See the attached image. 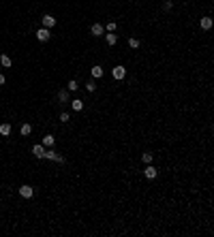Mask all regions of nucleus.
<instances>
[{"instance_id": "obj_1", "label": "nucleus", "mask_w": 214, "mask_h": 237, "mask_svg": "<svg viewBox=\"0 0 214 237\" xmlns=\"http://www.w3.org/2000/svg\"><path fill=\"white\" fill-rule=\"evenodd\" d=\"M19 194H22L24 199H30V197L35 194V188H32V186H28V184H24V186H19Z\"/></svg>"}, {"instance_id": "obj_2", "label": "nucleus", "mask_w": 214, "mask_h": 237, "mask_svg": "<svg viewBox=\"0 0 214 237\" xmlns=\"http://www.w3.org/2000/svg\"><path fill=\"white\" fill-rule=\"evenodd\" d=\"M45 158H49V160H56V162H64V156L56 154L54 150H45Z\"/></svg>"}, {"instance_id": "obj_3", "label": "nucleus", "mask_w": 214, "mask_h": 237, "mask_svg": "<svg viewBox=\"0 0 214 237\" xmlns=\"http://www.w3.org/2000/svg\"><path fill=\"white\" fill-rule=\"evenodd\" d=\"M49 28H41V30H36V39L39 41H49Z\"/></svg>"}, {"instance_id": "obj_4", "label": "nucleus", "mask_w": 214, "mask_h": 237, "mask_svg": "<svg viewBox=\"0 0 214 237\" xmlns=\"http://www.w3.org/2000/svg\"><path fill=\"white\" fill-rule=\"evenodd\" d=\"M111 75H114V79H124V75H126V69H124V66H116V69L111 71Z\"/></svg>"}, {"instance_id": "obj_5", "label": "nucleus", "mask_w": 214, "mask_h": 237, "mask_svg": "<svg viewBox=\"0 0 214 237\" xmlns=\"http://www.w3.org/2000/svg\"><path fill=\"white\" fill-rule=\"evenodd\" d=\"M156 173H158V171H156L152 165H148V167H146V171H143V175H146L148 179H154V178H156Z\"/></svg>"}, {"instance_id": "obj_6", "label": "nucleus", "mask_w": 214, "mask_h": 237, "mask_svg": "<svg viewBox=\"0 0 214 237\" xmlns=\"http://www.w3.org/2000/svg\"><path fill=\"white\" fill-rule=\"evenodd\" d=\"M32 154H35L36 158H45V145H35V147H32Z\"/></svg>"}, {"instance_id": "obj_7", "label": "nucleus", "mask_w": 214, "mask_h": 237, "mask_svg": "<svg viewBox=\"0 0 214 237\" xmlns=\"http://www.w3.org/2000/svg\"><path fill=\"white\" fill-rule=\"evenodd\" d=\"M54 26H56V17L45 15V17H43V28H54Z\"/></svg>"}, {"instance_id": "obj_8", "label": "nucleus", "mask_w": 214, "mask_h": 237, "mask_svg": "<svg viewBox=\"0 0 214 237\" xmlns=\"http://www.w3.org/2000/svg\"><path fill=\"white\" fill-rule=\"evenodd\" d=\"M103 30H105V28H103L101 24H94L92 28H90V32H92L94 36H101V34H103Z\"/></svg>"}, {"instance_id": "obj_9", "label": "nucleus", "mask_w": 214, "mask_h": 237, "mask_svg": "<svg viewBox=\"0 0 214 237\" xmlns=\"http://www.w3.org/2000/svg\"><path fill=\"white\" fill-rule=\"evenodd\" d=\"M201 28L203 30H210L212 28V19L210 17H201Z\"/></svg>"}, {"instance_id": "obj_10", "label": "nucleus", "mask_w": 214, "mask_h": 237, "mask_svg": "<svg viewBox=\"0 0 214 237\" xmlns=\"http://www.w3.org/2000/svg\"><path fill=\"white\" fill-rule=\"evenodd\" d=\"M92 77H94V79H99V77H103V69H101L99 64H96V66H92Z\"/></svg>"}, {"instance_id": "obj_11", "label": "nucleus", "mask_w": 214, "mask_h": 237, "mask_svg": "<svg viewBox=\"0 0 214 237\" xmlns=\"http://www.w3.org/2000/svg\"><path fill=\"white\" fill-rule=\"evenodd\" d=\"M19 132H22L24 137H28V135L32 132V126H30V124H22V128H19Z\"/></svg>"}, {"instance_id": "obj_12", "label": "nucleus", "mask_w": 214, "mask_h": 237, "mask_svg": "<svg viewBox=\"0 0 214 237\" xmlns=\"http://www.w3.org/2000/svg\"><path fill=\"white\" fill-rule=\"evenodd\" d=\"M54 143H56V139H54L51 135H47V137H43V145H45V147H51Z\"/></svg>"}, {"instance_id": "obj_13", "label": "nucleus", "mask_w": 214, "mask_h": 237, "mask_svg": "<svg viewBox=\"0 0 214 237\" xmlns=\"http://www.w3.org/2000/svg\"><path fill=\"white\" fill-rule=\"evenodd\" d=\"M0 135H11V124H0Z\"/></svg>"}, {"instance_id": "obj_14", "label": "nucleus", "mask_w": 214, "mask_h": 237, "mask_svg": "<svg viewBox=\"0 0 214 237\" xmlns=\"http://www.w3.org/2000/svg\"><path fill=\"white\" fill-rule=\"evenodd\" d=\"M71 107H73V109H75V111H82V109H83V103H82V100H79V98H75V100H73V103H71Z\"/></svg>"}, {"instance_id": "obj_15", "label": "nucleus", "mask_w": 214, "mask_h": 237, "mask_svg": "<svg viewBox=\"0 0 214 237\" xmlns=\"http://www.w3.org/2000/svg\"><path fill=\"white\" fill-rule=\"evenodd\" d=\"M0 64H2L4 69H9V66H11V58H9V56H0Z\"/></svg>"}, {"instance_id": "obj_16", "label": "nucleus", "mask_w": 214, "mask_h": 237, "mask_svg": "<svg viewBox=\"0 0 214 237\" xmlns=\"http://www.w3.org/2000/svg\"><path fill=\"white\" fill-rule=\"evenodd\" d=\"M116 41H118V36H116V34H107L105 36V43H107V45H116Z\"/></svg>"}, {"instance_id": "obj_17", "label": "nucleus", "mask_w": 214, "mask_h": 237, "mask_svg": "<svg viewBox=\"0 0 214 237\" xmlns=\"http://www.w3.org/2000/svg\"><path fill=\"white\" fill-rule=\"evenodd\" d=\"M58 98L62 100V103H67V100H69V90H60V92H58Z\"/></svg>"}, {"instance_id": "obj_18", "label": "nucleus", "mask_w": 214, "mask_h": 237, "mask_svg": "<svg viewBox=\"0 0 214 237\" xmlns=\"http://www.w3.org/2000/svg\"><path fill=\"white\" fill-rule=\"evenodd\" d=\"M142 160L146 162V165H150V162H152V154H150V152H146V154H142Z\"/></svg>"}, {"instance_id": "obj_19", "label": "nucleus", "mask_w": 214, "mask_h": 237, "mask_svg": "<svg viewBox=\"0 0 214 237\" xmlns=\"http://www.w3.org/2000/svg\"><path fill=\"white\" fill-rule=\"evenodd\" d=\"M77 88H79V83L75 81V79H71V81H69V92H75Z\"/></svg>"}, {"instance_id": "obj_20", "label": "nucleus", "mask_w": 214, "mask_h": 237, "mask_svg": "<svg viewBox=\"0 0 214 237\" xmlns=\"http://www.w3.org/2000/svg\"><path fill=\"white\" fill-rule=\"evenodd\" d=\"M129 45H131V49H137L139 47V41L137 39H129Z\"/></svg>"}, {"instance_id": "obj_21", "label": "nucleus", "mask_w": 214, "mask_h": 237, "mask_svg": "<svg viewBox=\"0 0 214 237\" xmlns=\"http://www.w3.org/2000/svg\"><path fill=\"white\" fill-rule=\"evenodd\" d=\"M94 88H96L94 81H88V83H86V90H88V92H94Z\"/></svg>"}, {"instance_id": "obj_22", "label": "nucleus", "mask_w": 214, "mask_h": 237, "mask_svg": "<svg viewBox=\"0 0 214 237\" xmlns=\"http://www.w3.org/2000/svg\"><path fill=\"white\" fill-rule=\"evenodd\" d=\"M107 30H109V32H114V30H116V24H114V22H109V24H107Z\"/></svg>"}, {"instance_id": "obj_23", "label": "nucleus", "mask_w": 214, "mask_h": 237, "mask_svg": "<svg viewBox=\"0 0 214 237\" xmlns=\"http://www.w3.org/2000/svg\"><path fill=\"white\" fill-rule=\"evenodd\" d=\"M60 120H62V122H69L71 118H69V113H60Z\"/></svg>"}, {"instance_id": "obj_24", "label": "nucleus", "mask_w": 214, "mask_h": 237, "mask_svg": "<svg viewBox=\"0 0 214 237\" xmlns=\"http://www.w3.org/2000/svg\"><path fill=\"white\" fill-rule=\"evenodd\" d=\"M2 83H4V75L0 73V85H2Z\"/></svg>"}]
</instances>
